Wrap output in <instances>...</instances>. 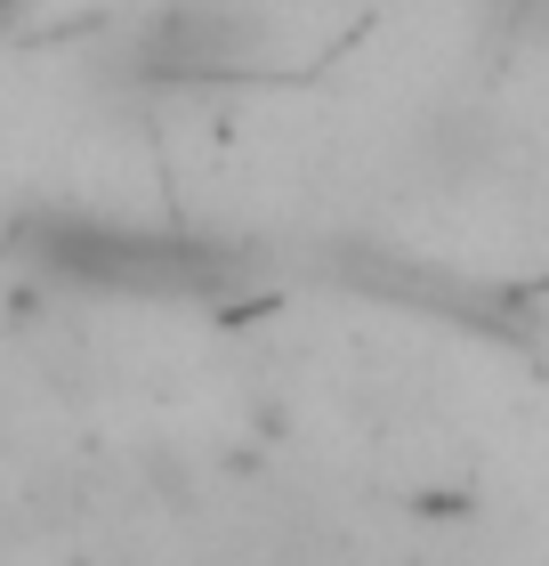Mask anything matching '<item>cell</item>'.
Masks as SVG:
<instances>
[{"mask_svg": "<svg viewBox=\"0 0 549 566\" xmlns=\"http://www.w3.org/2000/svg\"><path fill=\"white\" fill-rule=\"evenodd\" d=\"M17 251L41 260L49 275L89 283V292L122 300H211L243 283V260H226L219 243L170 235V227H114V219H24Z\"/></svg>", "mask_w": 549, "mask_h": 566, "instance_id": "1", "label": "cell"}, {"mask_svg": "<svg viewBox=\"0 0 549 566\" xmlns=\"http://www.w3.org/2000/svg\"><path fill=\"white\" fill-rule=\"evenodd\" d=\"M348 283L363 292L397 300V307H436V316H453L468 332H493V340H526V307L509 292H493V283H468V275H436L421 260H348Z\"/></svg>", "mask_w": 549, "mask_h": 566, "instance_id": "2", "label": "cell"}, {"mask_svg": "<svg viewBox=\"0 0 549 566\" xmlns=\"http://www.w3.org/2000/svg\"><path fill=\"white\" fill-rule=\"evenodd\" d=\"M251 57V24L226 17V9H178L146 33L138 65L162 73V82H202V73H234Z\"/></svg>", "mask_w": 549, "mask_h": 566, "instance_id": "3", "label": "cell"}]
</instances>
